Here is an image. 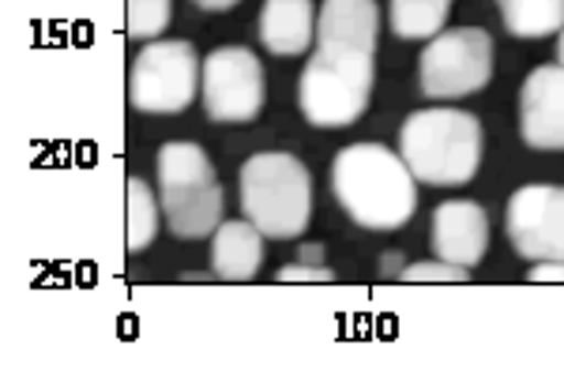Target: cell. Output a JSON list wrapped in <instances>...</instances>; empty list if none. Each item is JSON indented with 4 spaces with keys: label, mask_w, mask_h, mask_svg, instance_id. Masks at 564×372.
I'll use <instances>...</instances> for the list:
<instances>
[{
    "label": "cell",
    "mask_w": 564,
    "mask_h": 372,
    "mask_svg": "<svg viewBox=\"0 0 564 372\" xmlns=\"http://www.w3.org/2000/svg\"><path fill=\"white\" fill-rule=\"evenodd\" d=\"M332 193L361 230H403L417 211V177L384 143H350L335 154Z\"/></svg>",
    "instance_id": "1"
},
{
    "label": "cell",
    "mask_w": 564,
    "mask_h": 372,
    "mask_svg": "<svg viewBox=\"0 0 564 372\" xmlns=\"http://www.w3.org/2000/svg\"><path fill=\"white\" fill-rule=\"evenodd\" d=\"M399 154L417 185H467L481 166V124L475 113L452 110V106L414 110L399 129Z\"/></svg>",
    "instance_id": "2"
},
{
    "label": "cell",
    "mask_w": 564,
    "mask_h": 372,
    "mask_svg": "<svg viewBox=\"0 0 564 372\" xmlns=\"http://www.w3.org/2000/svg\"><path fill=\"white\" fill-rule=\"evenodd\" d=\"M241 215L263 238L294 241L313 219V174L302 158L286 151L252 154L238 174Z\"/></svg>",
    "instance_id": "3"
},
{
    "label": "cell",
    "mask_w": 564,
    "mask_h": 372,
    "mask_svg": "<svg viewBox=\"0 0 564 372\" xmlns=\"http://www.w3.org/2000/svg\"><path fill=\"white\" fill-rule=\"evenodd\" d=\"M159 188L162 215L170 233L181 241H204L223 226L226 193L215 177L212 158L199 143L174 140L159 151Z\"/></svg>",
    "instance_id": "4"
},
{
    "label": "cell",
    "mask_w": 564,
    "mask_h": 372,
    "mask_svg": "<svg viewBox=\"0 0 564 372\" xmlns=\"http://www.w3.org/2000/svg\"><path fill=\"white\" fill-rule=\"evenodd\" d=\"M372 79V53L316 50L297 79V106L316 129H347L369 110Z\"/></svg>",
    "instance_id": "5"
},
{
    "label": "cell",
    "mask_w": 564,
    "mask_h": 372,
    "mask_svg": "<svg viewBox=\"0 0 564 372\" xmlns=\"http://www.w3.org/2000/svg\"><path fill=\"white\" fill-rule=\"evenodd\" d=\"M494 79V39L481 26L441 31L417 57V84L425 98H467Z\"/></svg>",
    "instance_id": "6"
},
{
    "label": "cell",
    "mask_w": 564,
    "mask_h": 372,
    "mask_svg": "<svg viewBox=\"0 0 564 372\" xmlns=\"http://www.w3.org/2000/svg\"><path fill=\"white\" fill-rule=\"evenodd\" d=\"M204 79V61L193 42H148L132 65L129 102L140 113H181L193 106Z\"/></svg>",
    "instance_id": "7"
},
{
    "label": "cell",
    "mask_w": 564,
    "mask_h": 372,
    "mask_svg": "<svg viewBox=\"0 0 564 372\" xmlns=\"http://www.w3.org/2000/svg\"><path fill=\"white\" fill-rule=\"evenodd\" d=\"M268 98L263 65L245 45H218L204 57V79H199V102L215 124H245L257 121Z\"/></svg>",
    "instance_id": "8"
},
{
    "label": "cell",
    "mask_w": 564,
    "mask_h": 372,
    "mask_svg": "<svg viewBox=\"0 0 564 372\" xmlns=\"http://www.w3.org/2000/svg\"><path fill=\"white\" fill-rule=\"evenodd\" d=\"M505 230L523 260H564V188L523 185L512 193L505 211Z\"/></svg>",
    "instance_id": "9"
},
{
    "label": "cell",
    "mask_w": 564,
    "mask_h": 372,
    "mask_svg": "<svg viewBox=\"0 0 564 372\" xmlns=\"http://www.w3.org/2000/svg\"><path fill=\"white\" fill-rule=\"evenodd\" d=\"M520 132L534 151H564V65H542L523 79Z\"/></svg>",
    "instance_id": "10"
},
{
    "label": "cell",
    "mask_w": 564,
    "mask_h": 372,
    "mask_svg": "<svg viewBox=\"0 0 564 372\" xmlns=\"http://www.w3.org/2000/svg\"><path fill=\"white\" fill-rule=\"evenodd\" d=\"M489 249V215L475 199H444L433 211V252L436 260L478 267Z\"/></svg>",
    "instance_id": "11"
},
{
    "label": "cell",
    "mask_w": 564,
    "mask_h": 372,
    "mask_svg": "<svg viewBox=\"0 0 564 372\" xmlns=\"http://www.w3.org/2000/svg\"><path fill=\"white\" fill-rule=\"evenodd\" d=\"M377 0H324L316 12V50H347L377 57Z\"/></svg>",
    "instance_id": "12"
},
{
    "label": "cell",
    "mask_w": 564,
    "mask_h": 372,
    "mask_svg": "<svg viewBox=\"0 0 564 372\" xmlns=\"http://www.w3.org/2000/svg\"><path fill=\"white\" fill-rule=\"evenodd\" d=\"M260 42L275 57H302L316 39L313 0H268L260 8Z\"/></svg>",
    "instance_id": "13"
},
{
    "label": "cell",
    "mask_w": 564,
    "mask_h": 372,
    "mask_svg": "<svg viewBox=\"0 0 564 372\" xmlns=\"http://www.w3.org/2000/svg\"><path fill=\"white\" fill-rule=\"evenodd\" d=\"M263 263V233L249 219H230L212 233V271L223 283H249Z\"/></svg>",
    "instance_id": "14"
},
{
    "label": "cell",
    "mask_w": 564,
    "mask_h": 372,
    "mask_svg": "<svg viewBox=\"0 0 564 372\" xmlns=\"http://www.w3.org/2000/svg\"><path fill=\"white\" fill-rule=\"evenodd\" d=\"M505 31L516 39H545L564 31V0H500Z\"/></svg>",
    "instance_id": "15"
},
{
    "label": "cell",
    "mask_w": 564,
    "mask_h": 372,
    "mask_svg": "<svg viewBox=\"0 0 564 372\" xmlns=\"http://www.w3.org/2000/svg\"><path fill=\"white\" fill-rule=\"evenodd\" d=\"M448 0H391L388 20L399 39H436L448 23Z\"/></svg>",
    "instance_id": "16"
},
{
    "label": "cell",
    "mask_w": 564,
    "mask_h": 372,
    "mask_svg": "<svg viewBox=\"0 0 564 372\" xmlns=\"http://www.w3.org/2000/svg\"><path fill=\"white\" fill-rule=\"evenodd\" d=\"M129 252H143L159 233V199L143 177H129Z\"/></svg>",
    "instance_id": "17"
},
{
    "label": "cell",
    "mask_w": 564,
    "mask_h": 372,
    "mask_svg": "<svg viewBox=\"0 0 564 372\" xmlns=\"http://www.w3.org/2000/svg\"><path fill=\"white\" fill-rule=\"evenodd\" d=\"M129 34L132 39H154L174 20V0H129Z\"/></svg>",
    "instance_id": "18"
},
{
    "label": "cell",
    "mask_w": 564,
    "mask_h": 372,
    "mask_svg": "<svg viewBox=\"0 0 564 372\" xmlns=\"http://www.w3.org/2000/svg\"><path fill=\"white\" fill-rule=\"evenodd\" d=\"M467 271L470 267H459V263H448V260H422V263H411L403 267V283H467Z\"/></svg>",
    "instance_id": "19"
},
{
    "label": "cell",
    "mask_w": 564,
    "mask_h": 372,
    "mask_svg": "<svg viewBox=\"0 0 564 372\" xmlns=\"http://www.w3.org/2000/svg\"><path fill=\"white\" fill-rule=\"evenodd\" d=\"M279 283H335V271L324 267V263H286L279 267Z\"/></svg>",
    "instance_id": "20"
},
{
    "label": "cell",
    "mask_w": 564,
    "mask_h": 372,
    "mask_svg": "<svg viewBox=\"0 0 564 372\" xmlns=\"http://www.w3.org/2000/svg\"><path fill=\"white\" fill-rule=\"evenodd\" d=\"M531 283H564V260H542L531 267Z\"/></svg>",
    "instance_id": "21"
},
{
    "label": "cell",
    "mask_w": 564,
    "mask_h": 372,
    "mask_svg": "<svg viewBox=\"0 0 564 372\" xmlns=\"http://www.w3.org/2000/svg\"><path fill=\"white\" fill-rule=\"evenodd\" d=\"M193 4H199L204 12H230L238 0H193Z\"/></svg>",
    "instance_id": "22"
},
{
    "label": "cell",
    "mask_w": 564,
    "mask_h": 372,
    "mask_svg": "<svg viewBox=\"0 0 564 372\" xmlns=\"http://www.w3.org/2000/svg\"><path fill=\"white\" fill-rule=\"evenodd\" d=\"M302 263H321L324 260V244H302Z\"/></svg>",
    "instance_id": "23"
},
{
    "label": "cell",
    "mask_w": 564,
    "mask_h": 372,
    "mask_svg": "<svg viewBox=\"0 0 564 372\" xmlns=\"http://www.w3.org/2000/svg\"><path fill=\"white\" fill-rule=\"evenodd\" d=\"M557 65H564V31L557 34Z\"/></svg>",
    "instance_id": "24"
}]
</instances>
